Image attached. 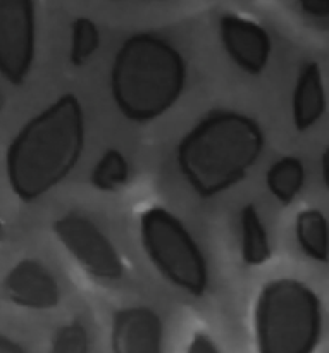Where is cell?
<instances>
[{"label":"cell","instance_id":"6da1fadb","mask_svg":"<svg viewBox=\"0 0 329 353\" xmlns=\"http://www.w3.org/2000/svg\"><path fill=\"white\" fill-rule=\"evenodd\" d=\"M86 141L85 109L64 93L23 124L6 152V176L14 196L33 203L61 185L78 165Z\"/></svg>","mask_w":329,"mask_h":353},{"label":"cell","instance_id":"7a4b0ae2","mask_svg":"<svg viewBox=\"0 0 329 353\" xmlns=\"http://www.w3.org/2000/svg\"><path fill=\"white\" fill-rule=\"evenodd\" d=\"M264 147L266 134L257 119L238 110L214 109L183 134L176 165L195 195L214 199L247 178Z\"/></svg>","mask_w":329,"mask_h":353},{"label":"cell","instance_id":"3957f363","mask_svg":"<svg viewBox=\"0 0 329 353\" xmlns=\"http://www.w3.org/2000/svg\"><path fill=\"white\" fill-rule=\"evenodd\" d=\"M188 68L181 52L155 33H134L117 48L109 92L117 112L134 124L161 119L181 99Z\"/></svg>","mask_w":329,"mask_h":353},{"label":"cell","instance_id":"277c9868","mask_svg":"<svg viewBox=\"0 0 329 353\" xmlns=\"http://www.w3.org/2000/svg\"><path fill=\"white\" fill-rule=\"evenodd\" d=\"M323 305L303 281L278 278L255 299L252 327L257 353H316L323 336Z\"/></svg>","mask_w":329,"mask_h":353},{"label":"cell","instance_id":"5b68a950","mask_svg":"<svg viewBox=\"0 0 329 353\" xmlns=\"http://www.w3.org/2000/svg\"><path fill=\"white\" fill-rule=\"evenodd\" d=\"M140 241L148 262L179 292L200 299L209 292L206 254L192 231L166 207H148L140 217Z\"/></svg>","mask_w":329,"mask_h":353},{"label":"cell","instance_id":"8992f818","mask_svg":"<svg viewBox=\"0 0 329 353\" xmlns=\"http://www.w3.org/2000/svg\"><path fill=\"white\" fill-rule=\"evenodd\" d=\"M54 236L76 264L97 281H119L124 276V264L107 234L90 217L69 212L52 224Z\"/></svg>","mask_w":329,"mask_h":353},{"label":"cell","instance_id":"52a82bcc","mask_svg":"<svg viewBox=\"0 0 329 353\" xmlns=\"http://www.w3.org/2000/svg\"><path fill=\"white\" fill-rule=\"evenodd\" d=\"M38 43L37 0H0V76L14 86L31 74Z\"/></svg>","mask_w":329,"mask_h":353},{"label":"cell","instance_id":"ba28073f","mask_svg":"<svg viewBox=\"0 0 329 353\" xmlns=\"http://www.w3.org/2000/svg\"><path fill=\"white\" fill-rule=\"evenodd\" d=\"M219 38L224 52L245 74L266 71L272 54V40L257 21L240 14H224L219 19Z\"/></svg>","mask_w":329,"mask_h":353},{"label":"cell","instance_id":"9c48e42d","mask_svg":"<svg viewBox=\"0 0 329 353\" xmlns=\"http://www.w3.org/2000/svg\"><path fill=\"white\" fill-rule=\"evenodd\" d=\"M3 293L16 307L28 310H52L59 305L57 279L37 259H23L3 278Z\"/></svg>","mask_w":329,"mask_h":353},{"label":"cell","instance_id":"30bf717a","mask_svg":"<svg viewBox=\"0 0 329 353\" xmlns=\"http://www.w3.org/2000/svg\"><path fill=\"white\" fill-rule=\"evenodd\" d=\"M112 353H164V324L150 307H126L112 317Z\"/></svg>","mask_w":329,"mask_h":353},{"label":"cell","instance_id":"8fae6325","mask_svg":"<svg viewBox=\"0 0 329 353\" xmlns=\"http://www.w3.org/2000/svg\"><path fill=\"white\" fill-rule=\"evenodd\" d=\"M326 109L328 97L323 71L317 62L310 61L300 68L292 93L293 126L300 133H306L323 119Z\"/></svg>","mask_w":329,"mask_h":353},{"label":"cell","instance_id":"7c38bea8","mask_svg":"<svg viewBox=\"0 0 329 353\" xmlns=\"http://www.w3.org/2000/svg\"><path fill=\"white\" fill-rule=\"evenodd\" d=\"M240 250L248 268L264 265L272 257L269 233L254 203H247L240 212Z\"/></svg>","mask_w":329,"mask_h":353},{"label":"cell","instance_id":"4fadbf2b","mask_svg":"<svg viewBox=\"0 0 329 353\" xmlns=\"http://www.w3.org/2000/svg\"><path fill=\"white\" fill-rule=\"evenodd\" d=\"M295 238L310 261L329 262V221L319 209H303L295 217Z\"/></svg>","mask_w":329,"mask_h":353},{"label":"cell","instance_id":"5bb4252c","mask_svg":"<svg viewBox=\"0 0 329 353\" xmlns=\"http://www.w3.org/2000/svg\"><path fill=\"white\" fill-rule=\"evenodd\" d=\"M306 185V168L295 155H285L272 162L266 172L269 193L283 205H292Z\"/></svg>","mask_w":329,"mask_h":353},{"label":"cell","instance_id":"9a60e30c","mask_svg":"<svg viewBox=\"0 0 329 353\" xmlns=\"http://www.w3.org/2000/svg\"><path fill=\"white\" fill-rule=\"evenodd\" d=\"M130 172L128 159L117 148H109L97 161L90 179H92L93 188L103 193H110L126 186Z\"/></svg>","mask_w":329,"mask_h":353},{"label":"cell","instance_id":"2e32d148","mask_svg":"<svg viewBox=\"0 0 329 353\" xmlns=\"http://www.w3.org/2000/svg\"><path fill=\"white\" fill-rule=\"evenodd\" d=\"M100 45V33L97 24L90 17H76L71 24V43H69V62L74 68H81L95 55Z\"/></svg>","mask_w":329,"mask_h":353},{"label":"cell","instance_id":"e0dca14e","mask_svg":"<svg viewBox=\"0 0 329 353\" xmlns=\"http://www.w3.org/2000/svg\"><path fill=\"white\" fill-rule=\"evenodd\" d=\"M48 353H90V336L78 321L64 324L54 333Z\"/></svg>","mask_w":329,"mask_h":353},{"label":"cell","instance_id":"ac0fdd59","mask_svg":"<svg viewBox=\"0 0 329 353\" xmlns=\"http://www.w3.org/2000/svg\"><path fill=\"white\" fill-rule=\"evenodd\" d=\"M186 353H223V352L219 350L216 341H214L209 334L202 333V331H197V333L192 336V340H190Z\"/></svg>","mask_w":329,"mask_h":353},{"label":"cell","instance_id":"d6986e66","mask_svg":"<svg viewBox=\"0 0 329 353\" xmlns=\"http://www.w3.org/2000/svg\"><path fill=\"white\" fill-rule=\"evenodd\" d=\"M299 6L303 14L316 19L329 17V0H299Z\"/></svg>","mask_w":329,"mask_h":353},{"label":"cell","instance_id":"ffe728a7","mask_svg":"<svg viewBox=\"0 0 329 353\" xmlns=\"http://www.w3.org/2000/svg\"><path fill=\"white\" fill-rule=\"evenodd\" d=\"M0 353H28L21 343H17L12 338L0 334Z\"/></svg>","mask_w":329,"mask_h":353},{"label":"cell","instance_id":"44dd1931","mask_svg":"<svg viewBox=\"0 0 329 353\" xmlns=\"http://www.w3.org/2000/svg\"><path fill=\"white\" fill-rule=\"evenodd\" d=\"M321 176H323L324 186L329 190V145L326 150L323 152V157H321Z\"/></svg>","mask_w":329,"mask_h":353},{"label":"cell","instance_id":"7402d4cb","mask_svg":"<svg viewBox=\"0 0 329 353\" xmlns=\"http://www.w3.org/2000/svg\"><path fill=\"white\" fill-rule=\"evenodd\" d=\"M3 236H6V228H3L2 219H0V241L3 240Z\"/></svg>","mask_w":329,"mask_h":353},{"label":"cell","instance_id":"603a6c76","mask_svg":"<svg viewBox=\"0 0 329 353\" xmlns=\"http://www.w3.org/2000/svg\"><path fill=\"white\" fill-rule=\"evenodd\" d=\"M0 110H2V97H0Z\"/></svg>","mask_w":329,"mask_h":353}]
</instances>
